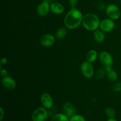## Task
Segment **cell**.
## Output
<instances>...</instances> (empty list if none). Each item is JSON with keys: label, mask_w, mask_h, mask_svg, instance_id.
Instances as JSON below:
<instances>
[{"label": "cell", "mask_w": 121, "mask_h": 121, "mask_svg": "<svg viewBox=\"0 0 121 121\" xmlns=\"http://www.w3.org/2000/svg\"><path fill=\"white\" fill-rule=\"evenodd\" d=\"M82 13L77 8H71L64 18V24L65 27L69 29H76L82 24L83 21Z\"/></svg>", "instance_id": "obj_1"}, {"label": "cell", "mask_w": 121, "mask_h": 121, "mask_svg": "<svg viewBox=\"0 0 121 121\" xmlns=\"http://www.w3.org/2000/svg\"><path fill=\"white\" fill-rule=\"evenodd\" d=\"M100 22V20L98 15L93 13H87L83 18V26L88 31H94L96 30L99 27Z\"/></svg>", "instance_id": "obj_2"}, {"label": "cell", "mask_w": 121, "mask_h": 121, "mask_svg": "<svg viewBox=\"0 0 121 121\" xmlns=\"http://www.w3.org/2000/svg\"><path fill=\"white\" fill-rule=\"evenodd\" d=\"M48 117V112L44 107L35 109L31 115L32 121H45Z\"/></svg>", "instance_id": "obj_3"}, {"label": "cell", "mask_w": 121, "mask_h": 121, "mask_svg": "<svg viewBox=\"0 0 121 121\" xmlns=\"http://www.w3.org/2000/svg\"><path fill=\"white\" fill-rule=\"evenodd\" d=\"M99 59L104 67L106 69L112 67L113 63V59L109 53L106 51L100 52L99 54Z\"/></svg>", "instance_id": "obj_4"}, {"label": "cell", "mask_w": 121, "mask_h": 121, "mask_svg": "<svg viewBox=\"0 0 121 121\" xmlns=\"http://www.w3.org/2000/svg\"><path fill=\"white\" fill-rule=\"evenodd\" d=\"M80 70L84 77L87 79L92 78L94 75V68L92 63L86 61L83 63L80 66Z\"/></svg>", "instance_id": "obj_5"}, {"label": "cell", "mask_w": 121, "mask_h": 121, "mask_svg": "<svg viewBox=\"0 0 121 121\" xmlns=\"http://www.w3.org/2000/svg\"><path fill=\"white\" fill-rule=\"evenodd\" d=\"M106 13L109 18L113 20H118L121 16V11L119 7L115 4H110L106 7Z\"/></svg>", "instance_id": "obj_6"}, {"label": "cell", "mask_w": 121, "mask_h": 121, "mask_svg": "<svg viewBox=\"0 0 121 121\" xmlns=\"http://www.w3.org/2000/svg\"><path fill=\"white\" fill-rule=\"evenodd\" d=\"M50 0H44L37 6L36 9L37 13L40 16H46L48 14L50 9Z\"/></svg>", "instance_id": "obj_7"}, {"label": "cell", "mask_w": 121, "mask_h": 121, "mask_svg": "<svg viewBox=\"0 0 121 121\" xmlns=\"http://www.w3.org/2000/svg\"><path fill=\"white\" fill-rule=\"evenodd\" d=\"M115 22L111 18H105L104 20H102L100 22V30L102 31L104 33H108L111 31L114 28Z\"/></svg>", "instance_id": "obj_8"}, {"label": "cell", "mask_w": 121, "mask_h": 121, "mask_svg": "<svg viewBox=\"0 0 121 121\" xmlns=\"http://www.w3.org/2000/svg\"><path fill=\"white\" fill-rule=\"evenodd\" d=\"M41 104L43 107L46 108L47 109H51L53 106V100L50 95L48 93H44L41 95Z\"/></svg>", "instance_id": "obj_9"}, {"label": "cell", "mask_w": 121, "mask_h": 121, "mask_svg": "<svg viewBox=\"0 0 121 121\" xmlns=\"http://www.w3.org/2000/svg\"><path fill=\"white\" fill-rule=\"evenodd\" d=\"M63 112L65 115L67 117L70 118L72 116L74 115L76 112V108L72 103L70 102L65 103L63 106Z\"/></svg>", "instance_id": "obj_10"}, {"label": "cell", "mask_w": 121, "mask_h": 121, "mask_svg": "<svg viewBox=\"0 0 121 121\" xmlns=\"http://www.w3.org/2000/svg\"><path fill=\"white\" fill-rule=\"evenodd\" d=\"M55 37L53 35L47 34L43 35L40 39V43L44 47H50L55 43Z\"/></svg>", "instance_id": "obj_11"}, {"label": "cell", "mask_w": 121, "mask_h": 121, "mask_svg": "<svg viewBox=\"0 0 121 121\" xmlns=\"http://www.w3.org/2000/svg\"><path fill=\"white\" fill-rule=\"evenodd\" d=\"M1 83H2V86L7 89L13 90L16 87V82L15 80L11 77L7 76L2 78Z\"/></svg>", "instance_id": "obj_12"}, {"label": "cell", "mask_w": 121, "mask_h": 121, "mask_svg": "<svg viewBox=\"0 0 121 121\" xmlns=\"http://www.w3.org/2000/svg\"><path fill=\"white\" fill-rule=\"evenodd\" d=\"M50 9L54 14L60 15L65 11L63 5L58 2H53L50 4Z\"/></svg>", "instance_id": "obj_13"}, {"label": "cell", "mask_w": 121, "mask_h": 121, "mask_svg": "<svg viewBox=\"0 0 121 121\" xmlns=\"http://www.w3.org/2000/svg\"><path fill=\"white\" fill-rule=\"evenodd\" d=\"M106 69V75H107L108 78L110 81L112 82H115L118 80V76L117 72L112 68Z\"/></svg>", "instance_id": "obj_14"}, {"label": "cell", "mask_w": 121, "mask_h": 121, "mask_svg": "<svg viewBox=\"0 0 121 121\" xmlns=\"http://www.w3.org/2000/svg\"><path fill=\"white\" fill-rule=\"evenodd\" d=\"M93 37L94 39L96 42L101 43H103L105 40V34L104 32H103L102 30L97 29L96 30L94 31L93 33Z\"/></svg>", "instance_id": "obj_15"}, {"label": "cell", "mask_w": 121, "mask_h": 121, "mask_svg": "<svg viewBox=\"0 0 121 121\" xmlns=\"http://www.w3.org/2000/svg\"><path fill=\"white\" fill-rule=\"evenodd\" d=\"M97 58H98V53L95 50H91L86 54V60L89 62H94L96 60Z\"/></svg>", "instance_id": "obj_16"}, {"label": "cell", "mask_w": 121, "mask_h": 121, "mask_svg": "<svg viewBox=\"0 0 121 121\" xmlns=\"http://www.w3.org/2000/svg\"><path fill=\"white\" fill-rule=\"evenodd\" d=\"M50 121H70L69 118L64 113H57L54 115Z\"/></svg>", "instance_id": "obj_17"}, {"label": "cell", "mask_w": 121, "mask_h": 121, "mask_svg": "<svg viewBox=\"0 0 121 121\" xmlns=\"http://www.w3.org/2000/svg\"><path fill=\"white\" fill-rule=\"evenodd\" d=\"M67 28L65 27H60L57 30L56 33V37L59 40H61L64 39L67 34Z\"/></svg>", "instance_id": "obj_18"}, {"label": "cell", "mask_w": 121, "mask_h": 121, "mask_svg": "<svg viewBox=\"0 0 121 121\" xmlns=\"http://www.w3.org/2000/svg\"><path fill=\"white\" fill-rule=\"evenodd\" d=\"M106 74V69L105 67H102L98 69L95 73V78L96 79H102Z\"/></svg>", "instance_id": "obj_19"}, {"label": "cell", "mask_w": 121, "mask_h": 121, "mask_svg": "<svg viewBox=\"0 0 121 121\" xmlns=\"http://www.w3.org/2000/svg\"><path fill=\"white\" fill-rule=\"evenodd\" d=\"M105 114L109 118H115L116 116V112L114 109L112 108L108 107L105 109Z\"/></svg>", "instance_id": "obj_20"}, {"label": "cell", "mask_w": 121, "mask_h": 121, "mask_svg": "<svg viewBox=\"0 0 121 121\" xmlns=\"http://www.w3.org/2000/svg\"><path fill=\"white\" fill-rule=\"evenodd\" d=\"M70 121H86L85 117L81 115L75 114L69 118Z\"/></svg>", "instance_id": "obj_21"}, {"label": "cell", "mask_w": 121, "mask_h": 121, "mask_svg": "<svg viewBox=\"0 0 121 121\" xmlns=\"http://www.w3.org/2000/svg\"><path fill=\"white\" fill-rule=\"evenodd\" d=\"M112 90L115 92L121 91V82H117L112 86Z\"/></svg>", "instance_id": "obj_22"}, {"label": "cell", "mask_w": 121, "mask_h": 121, "mask_svg": "<svg viewBox=\"0 0 121 121\" xmlns=\"http://www.w3.org/2000/svg\"><path fill=\"white\" fill-rule=\"evenodd\" d=\"M96 7L98 9H100V10H104V9L106 8L105 3L101 2V1H99V2H97L96 4Z\"/></svg>", "instance_id": "obj_23"}, {"label": "cell", "mask_w": 121, "mask_h": 121, "mask_svg": "<svg viewBox=\"0 0 121 121\" xmlns=\"http://www.w3.org/2000/svg\"><path fill=\"white\" fill-rule=\"evenodd\" d=\"M79 0H69V4L71 8H75L78 5Z\"/></svg>", "instance_id": "obj_24"}, {"label": "cell", "mask_w": 121, "mask_h": 121, "mask_svg": "<svg viewBox=\"0 0 121 121\" xmlns=\"http://www.w3.org/2000/svg\"><path fill=\"white\" fill-rule=\"evenodd\" d=\"M0 69H1V76H2V78H5V77H7L8 75V71L5 69H2V67H0Z\"/></svg>", "instance_id": "obj_25"}, {"label": "cell", "mask_w": 121, "mask_h": 121, "mask_svg": "<svg viewBox=\"0 0 121 121\" xmlns=\"http://www.w3.org/2000/svg\"><path fill=\"white\" fill-rule=\"evenodd\" d=\"M8 60L6 57H2V59L0 60V63H1V65H5V64H7Z\"/></svg>", "instance_id": "obj_26"}, {"label": "cell", "mask_w": 121, "mask_h": 121, "mask_svg": "<svg viewBox=\"0 0 121 121\" xmlns=\"http://www.w3.org/2000/svg\"><path fill=\"white\" fill-rule=\"evenodd\" d=\"M0 112H1V117H0V121H2L3 120L4 116V110L2 109V108H0Z\"/></svg>", "instance_id": "obj_27"}, {"label": "cell", "mask_w": 121, "mask_h": 121, "mask_svg": "<svg viewBox=\"0 0 121 121\" xmlns=\"http://www.w3.org/2000/svg\"><path fill=\"white\" fill-rule=\"evenodd\" d=\"M106 121H118L117 119H115V118H109Z\"/></svg>", "instance_id": "obj_28"}, {"label": "cell", "mask_w": 121, "mask_h": 121, "mask_svg": "<svg viewBox=\"0 0 121 121\" xmlns=\"http://www.w3.org/2000/svg\"><path fill=\"white\" fill-rule=\"evenodd\" d=\"M120 2H121V0H120Z\"/></svg>", "instance_id": "obj_29"}, {"label": "cell", "mask_w": 121, "mask_h": 121, "mask_svg": "<svg viewBox=\"0 0 121 121\" xmlns=\"http://www.w3.org/2000/svg\"><path fill=\"white\" fill-rule=\"evenodd\" d=\"M53 1H56V0H53Z\"/></svg>", "instance_id": "obj_30"}]
</instances>
